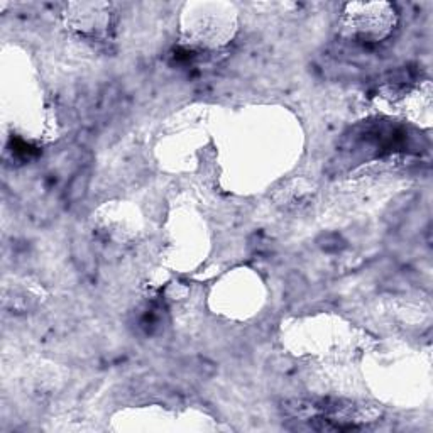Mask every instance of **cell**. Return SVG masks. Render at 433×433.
<instances>
[{
  "instance_id": "1",
  "label": "cell",
  "mask_w": 433,
  "mask_h": 433,
  "mask_svg": "<svg viewBox=\"0 0 433 433\" xmlns=\"http://www.w3.org/2000/svg\"><path fill=\"white\" fill-rule=\"evenodd\" d=\"M89 185H90V169L86 168L80 169L66 186V193H64L66 201H70V203H78L80 200H83V196L86 195V190H89Z\"/></svg>"
}]
</instances>
